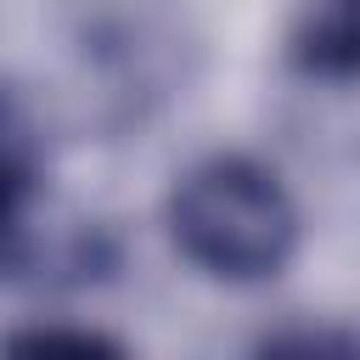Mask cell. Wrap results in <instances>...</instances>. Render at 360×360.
I'll return each mask as SVG.
<instances>
[{"label":"cell","mask_w":360,"mask_h":360,"mask_svg":"<svg viewBox=\"0 0 360 360\" xmlns=\"http://www.w3.org/2000/svg\"><path fill=\"white\" fill-rule=\"evenodd\" d=\"M174 242L191 264L231 281L276 276L298 242V214L281 180L248 158H214L191 169L169 202Z\"/></svg>","instance_id":"cell-1"},{"label":"cell","mask_w":360,"mask_h":360,"mask_svg":"<svg viewBox=\"0 0 360 360\" xmlns=\"http://www.w3.org/2000/svg\"><path fill=\"white\" fill-rule=\"evenodd\" d=\"M28 191H34V141H28V124L17 118V107L0 96V248L22 225Z\"/></svg>","instance_id":"cell-3"},{"label":"cell","mask_w":360,"mask_h":360,"mask_svg":"<svg viewBox=\"0 0 360 360\" xmlns=\"http://www.w3.org/2000/svg\"><path fill=\"white\" fill-rule=\"evenodd\" d=\"M298 68L321 79H360V0H315L298 34Z\"/></svg>","instance_id":"cell-2"}]
</instances>
